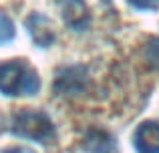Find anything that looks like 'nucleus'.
<instances>
[{
  "instance_id": "f257e3e1",
  "label": "nucleus",
  "mask_w": 159,
  "mask_h": 153,
  "mask_svg": "<svg viewBox=\"0 0 159 153\" xmlns=\"http://www.w3.org/2000/svg\"><path fill=\"white\" fill-rule=\"evenodd\" d=\"M40 89L39 75L24 61H8L0 65V93L8 97H26L36 95Z\"/></svg>"
},
{
  "instance_id": "f03ea898",
  "label": "nucleus",
  "mask_w": 159,
  "mask_h": 153,
  "mask_svg": "<svg viewBox=\"0 0 159 153\" xmlns=\"http://www.w3.org/2000/svg\"><path fill=\"white\" fill-rule=\"evenodd\" d=\"M12 133L24 139H34L39 143H48L54 139V127H52V121L44 113L26 109L16 115Z\"/></svg>"
},
{
  "instance_id": "7ed1b4c3",
  "label": "nucleus",
  "mask_w": 159,
  "mask_h": 153,
  "mask_svg": "<svg viewBox=\"0 0 159 153\" xmlns=\"http://www.w3.org/2000/svg\"><path fill=\"white\" fill-rule=\"evenodd\" d=\"M62 12V20L69 24L73 30H85L89 26V8L85 0H57Z\"/></svg>"
},
{
  "instance_id": "20e7f679",
  "label": "nucleus",
  "mask_w": 159,
  "mask_h": 153,
  "mask_svg": "<svg viewBox=\"0 0 159 153\" xmlns=\"http://www.w3.org/2000/svg\"><path fill=\"white\" fill-rule=\"evenodd\" d=\"M137 153H159V123L145 121L133 135Z\"/></svg>"
},
{
  "instance_id": "39448f33",
  "label": "nucleus",
  "mask_w": 159,
  "mask_h": 153,
  "mask_svg": "<svg viewBox=\"0 0 159 153\" xmlns=\"http://www.w3.org/2000/svg\"><path fill=\"white\" fill-rule=\"evenodd\" d=\"M26 28H28V32H30L32 40H34L39 47H48L54 40L52 24L44 14H39V12L30 14L26 18Z\"/></svg>"
},
{
  "instance_id": "423d86ee",
  "label": "nucleus",
  "mask_w": 159,
  "mask_h": 153,
  "mask_svg": "<svg viewBox=\"0 0 159 153\" xmlns=\"http://www.w3.org/2000/svg\"><path fill=\"white\" fill-rule=\"evenodd\" d=\"M85 145L91 153H115V141L105 133H97V131L87 137Z\"/></svg>"
},
{
  "instance_id": "0eeeda50",
  "label": "nucleus",
  "mask_w": 159,
  "mask_h": 153,
  "mask_svg": "<svg viewBox=\"0 0 159 153\" xmlns=\"http://www.w3.org/2000/svg\"><path fill=\"white\" fill-rule=\"evenodd\" d=\"M14 36H16L14 22H12L6 14L0 12V44H6V43H10V40H14Z\"/></svg>"
},
{
  "instance_id": "6e6552de",
  "label": "nucleus",
  "mask_w": 159,
  "mask_h": 153,
  "mask_svg": "<svg viewBox=\"0 0 159 153\" xmlns=\"http://www.w3.org/2000/svg\"><path fill=\"white\" fill-rule=\"evenodd\" d=\"M127 2L137 10H157L159 8V0H127Z\"/></svg>"
},
{
  "instance_id": "1a4fd4ad",
  "label": "nucleus",
  "mask_w": 159,
  "mask_h": 153,
  "mask_svg": "<svg viewBox=\"0 0 159 153\" xmlns=\"http://www.w3.org/2000/svg\"><path fill=\"white\" fill-rule=\"evenodd\" d=\"M147 61L151 65H155V67H159V38L149 43V47H147Z\"/></svg>"
},
{
  "instance_id": "9d476101",
  "label": "nucleus",
  "mask_w": 159,
  "mask_h": 153,
  "mask_svg": "<svg viewBox=\"0 0 159 153\" xmlns=\"http://www.w3.org/2000/svg\"><path fill=\"white\" fill-rule=\"evenodd\" d=\"M4 153H34V151L28 149V147H12V149H6Z\"/></svg>"
}]
</instances>
